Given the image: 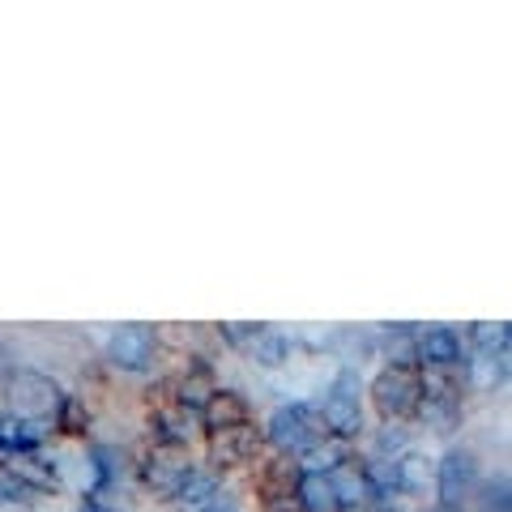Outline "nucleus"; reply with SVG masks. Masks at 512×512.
Masks as SVG:
<instances>
[{
  "label": "nucleus",
  "mask_w": 512,
  "mask_h": 512,
  "mask_svg": "<svg viewBox=\"0 0 512 512\" xmlns=\"http://www.w3.org/2000/svg\"><path fill=\"white\" fill-rule=\"evenodd\" d=\"M419 359L427 367H453L461 359V342L453 329H427L419 338Z\"/></svg>",
  "instance_id": "8"
},
{
  "label": "nucleus",
  "mask_w": 512,
  "mask_h": 512,
  "mask_svg": "<svg viewBox=\"0 0 512 512\" xmlns=\"http://www.w3.org/2000/svg\"><path fill=\"white\" fill-rule=\"evenodd\" d=\"M252 355L261 359V363H282L286 359V338H278V333H261L256 329V338H252Z\"/></svg>",
  "instance_id": "15"
},
{
  "label": "nucleus",
  "mask_w": 512,
  "mask_h": 512,
  "mask_svg": "<svg viewBox=\"0 0 512 512\" xmlns=\"http://www.w3.org/2000/svg\"><path fill=\"white\" fill-rule=\"evenodd\" d=\"M470 487H474V457L466 453V448H453V453L440 461V500H444V508H457L470 495Z\"/></svg>",
  "instance_id": "6"
},
{
  "label": "nucleus",
  "mask_w": 512,
  "mask_h": 512,
  "mask_svg": "<svg viewBox=\"0 0 512 512\" xmlns=\"http://www.w3.org/2000/svg\"><path fill=\"white\" fill-rule=\"evenodd\" d=\"M487 504H491L495 512H508V478H500V483H491Z\"/></svg>",
  "instance_id": "16"
},
{
  "label": "nucleus",
  "mask_w": 512,
  "mask_h": 512,
  "mask_svg": "<svg viewBox=\"0 0 512 512\" xmlns=\"http://www.w3.org/2000/svg\"><path fill=\"white\" fill-rule=\"evenodd\" d=\"M329 478H333V491H338V504H355V500H363V491H372L355 466H338Z\"/></svg>",
  "instance_id": "13"
},
{
  "label": "nucleus",
  "mask_w": 512,
  "mask_h": 512,
  "mask_svg": "<svg viewBox=\"0 0 512 512\" xmlns=\"http://www.w3.org/2000/svg\"><path fill=\"white\" fill-rule=\"evenodd\" d=\"M299 500L308 512H333V508H342L338 504V491H333V478L325 470H308L299 478Z\"/></svg>",
  "instance_id": "9"
},
{
  "label": "nucleus",
  "mask_w": 512,
  "mask_h": 512,
  "mask_svg": "<svg viewBox=\"0 0 512 512\" xmlns=\"http://www.w3.org/2000/svg\"><path fill=\"white\" fill-rule=\"evenodd\" d=\"M205 512H235V504H227V500H222V495H218V500H214L210 508H205Z\"/></svg>",
  "instance_id": "18"
},
{
  "label": "nucleus",
  "mask_w": 512,
  "mask_h": 512,
  "mask_svg": "<svg viewBox=\"0 0 512 512\" xmlns=\"http://www.w3.org/2000/svg\"><path fill=\"white\" fill-rule=\"evenodd\" d=\"M154 359V329L150 325H124L111 338V363L124 372H146Z\"/></svg>",
  "instance_id": "5"
},
{
  "label": "nucleus",
  "mask_w": 512,
  "mask_h": 512,
  "mask_svg": "<svg viewBox=\"0 0 512 512\" xmlns=\"http://www.w3.org/2000/svg\"><path fill=\"white\" fill-rule=\"evenodd\" d=\"M256 448V436L252 427H231V431H214V457L222 461V466H235V461H248Z\"/></svg>",
  "instance_id": "10"
},
{
  "label": "nucleus",
  "mask_w": 512,
  "mask_h": 512,
  "mask_svg": "<svg viewBox=\"0 0 512 512\" xmlns=\"http://www.w3.org/2000/svg\"><path fill=\"white\" fill-rule=\"evenodd\" d=\"M269 440L286 453H308V448L320 440V423L308 406H286L269 419Z\"/></svg>",
  "instance_id": "3"
},
{
  "label": "nucleus",
  "mask_w": 512,
  "mask_h": 512,
  "mask_svg": "<svg viewBox=\"0 0 512 512\" xmlns=\"http://www.w3.org/2000/svg\"><path fill=\"white\" fill-rule=\"evenodd\" d=\"M504 367H508V350H478V359H474V384H495V380H504Z\"/></svg>",
  "instance_id": "14"
},
{
  "label": "nucleus",
  "mask_w": 512,
  "mask_h": 512,
  "mask_svg": "<svg viewBox=\"0 0 512 512\" xmlns=\"http://www.w3.org/2000/svg\"><path fill=\"white\" fill-rule=\"evenodd\" d=\"M9 397H13V410L26 414L30 423H39L47 419L56 406H60V393H56V384L39 376V372H18L9 380Z\"/></svg>",
  "instance_id": "4"
},
{
  "label": "nucleus",
  "mask_w": 512,
  "mask_h": 512,
  "mask_svg": "<svg viewBox=\"0 0 512 512\" xmlns=\"http://www.w3.org/2000/svg\"><path fill=\"white\" fill-rule=\"evenodd\" d=\"M372 397H376L384 419H406V414H414L419 402H423V384H419V376H414L410 367L393 363V367H384V372L376 376Z\"/></svg>",
  "instance_id": "1"
},
{
  "label": "nucleus",
  "mask_w": 512,
  "mask_h": 512,
  "mask_svg": "<svg viewBox=\"0 0 512 512\" xmlns=\"http://www.w3.org/2000/svg\"><path fill=\"white\" fill-rule=\"evenodd\" d=\"M64 431H82V406L64 402Z\"/></svg>",
  "instance_id": "17"
},
{
  "label": "nucleus",
  "mask_w": 512,
  "mask_h": 512,
  "mask_svg": "<svg viewBox=\"0 0 512 512\" xmlns=\"http://www.w3.org/2000/svg\"><path fill=\"white\" fill-rule=\"evenodd\" d=\"M201 419H205V427H210V431H231V427L248 423V406H244V397H239V393L218 389V393L205 397Z\"/></svg>",
  "instance_id": "7"
},
{
  "label": "nucleus",
  "mask_w": 512,
  "mask_h": 512,
  "mask_svg": "<svg viewBox=\"0 0 512 512\" xmlns=\"http://www.w3.org/2000/svg\"><path fill=\"white\" fill-rule=\"evenodd\" d=\"M359 372H338V380L329 384L325 393V423L338 431V436H355L363 423V406H359Z\"/></svg>",
  "instance_id": "2"
},
{
  "label": "nucleus",
  "mask_w": 512,
  "mask_h": 512,
  "mask_svg": "<svg viewBox=\"0 0 512 512\" xmlns=\"http://www.w3.org/2000/svg\"><path fill=\"white\" fill-rule=\"evenodd\" d=\"M175 500H180L184 508H192V512H205L214 500H218V487H214V478L210 474H184L180 483H175Z\"/></svg>",
  "instance_id": "11"
},
{
  "label": "nucleus",
  "mask_w": 512,
  "mask_h": 512,
  "mask_svg": "<svg viewBox=\"0 0 512 512\" xmlns=\"http://www.w3.org/2000/svg\"><path fill=\"white\" fill-rule=\"evenodd\" d=\"M43 440V427L39 423H30V419H5L0 423V444H9V448H35Z\"/></svg>",
  "instance_id": "12"
}]
</instances>
